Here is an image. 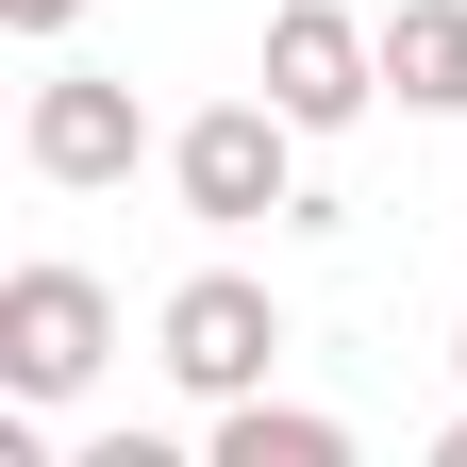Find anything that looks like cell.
Here are the masks:
<instances>
[{"instance_id": "6da1fadb", "label": "cell", "mask_w": 467, "mask_h": 467, "mask_svg": "<svg viewBox=\"0 0 467 467\" xmlns=\"http://www.w3.org/2000/svg\"><path fill=\"white\" fill-rule=\"evenodd\" d=\"M167 184H184L201 234H251V217H301V117L284 100H201L167 134Z\"/></svg>"}, {"instance_id": "7a4b0ae2", "label": "cell", "mask_w": 467, "mask_h": 467, "mask_svg": "<svg viewBox=\"0 0 467 467\" xmlns=\"http://www.w3.org/2000/svg\"><path fill=\"white\" fill-rule=\"evenodd\" d=\"M150 368L184 384V400H267L284 368V301L251 267H201V284H167V317H150Z\"/></svg>"}, {"instance_id": "3957f363", "label": "cell", "mask_w": 467, "mask_h": 467, "mask_svg": "<svg viewBox=\"0 0 467 467\" xmlns=\"http://www.w3.org/2000/svg\"><path fill=\"white\" fill-rule=\"evenodd\" d=\"M100 368H117V301H100V267H17V284H0V384H17L34 418H50V400H84Z\"/></svg>"}, {"instance_id": "277c9868", "label": "cell", "mask_w": 467, "mask_h": 467, "mask_svg": "<svg viewBox=\"0 0 467 467\" xmlns=\"http://www.w3.org/2000/svg\"><path fill=\"white\" fill-rule=\"evenodd\" d=\"M267 100L301 117V134L368 117L384 100V34H350V0H284V17H267Z\"/></svg>"}, {"instance_id": "5b68a950", "label": "cell", "mask_w": 467, "mask_h": 467, "mask_svg": "<svg viewBox=\"0 0 467 467\" xmlns=\"http://www.w3.org/2000/svg\"><path fill=\"white\" fill-rule=\"evenodd\" d=\"M34 184H134V150H150V117H134V84L117 67H50L34 84Z\"/></svg>"}, {"instance_id": "8992f818", "label": "cell", "mask_w": 467, "mask_h": 467, "mask_svg": "<svg viewBox=\"0 0 467 467\" xmlns=\"http://www.w3.org/2000/svg\"><path fill=\"white\" fill-rule=\"evenodd\" d=\"M384 84H400V117H467V0H400L384 17Z\"/></svg>"}, {"instance_id": "52a82bcc", "label": "cell", "mask_w": 467, "mask_h": 467, "mask_svg": "<svg viewBox=\"0 0 467 467\" xmlns=\"http://www.w3.org/2000/svg\"><path fill=\"white\" fill-rule=\"evenodd\" d=\"M201 467H350V418H317V400H217Z\"/></svg>"}, {"instance_id": "ba28073f", "label": "cell", "mask_w": 467, "mask_h": 467, "mask_svg": "<svg viewBox=\"0 0 467 467\" xmlns=\"http://www.w3.org/2000/svg\"><path fill=\"white\" fill-rule=\"evenodd\" d=\"M67 467H201V451H167V434H84Z\"/></svg>"}, {"instance_id": "9c48e42d", "label": "cell", "mask_w": 467, "mask_h": 467, "mask_svg": "<svg viewBox=\"0 0 467 467\" xmlns=\"http://www.w3.org/2000/svg\"><path fill=\"white\" fill-rule=\"evenodd\" d=\"M84 17V0H0V34H67Z\"/></svg>"}, {"instance_id": "30bf717a", "label": "cell", "mask_w": 467, "mask_h": 467, "mask_svg": "<svg viewBox=\"0 0 467 467\" xmlns=\"http://www.w3.org/2000/svg\"><path fill=\"white\" fill-rule=\"evenodd\" d=\"M0 467H67V451H50V434H34V400H17V434H0Z\"/></svg>"}, {"instance_id": "8fae6325", "label": "cell", "mask_w": 467, "mask_h": 467, "mask_svg": "<svg viewBox=\"0 0 467 467\" xmlns=\"http://www.w3.org/2000/svg\"><path fill=\"white\" fill-rule=\"evenodd\" d=\"M434 467H467V418H451V434H434Z\"/></svg>"}, {"instance_id": "7c38bea8", "label": "cell", "mask_w": 467, "mask_h": 467, "mask_svg": "<svg viewBox=\"0 0 467 467\" xmlns=\"http://www.w3.org/2000/svg\"><path fill=\"white\" fill-rule=\"evenodd\" d=\"M451 368H467V317H451Z\"/></svg>"}]
</instances>
